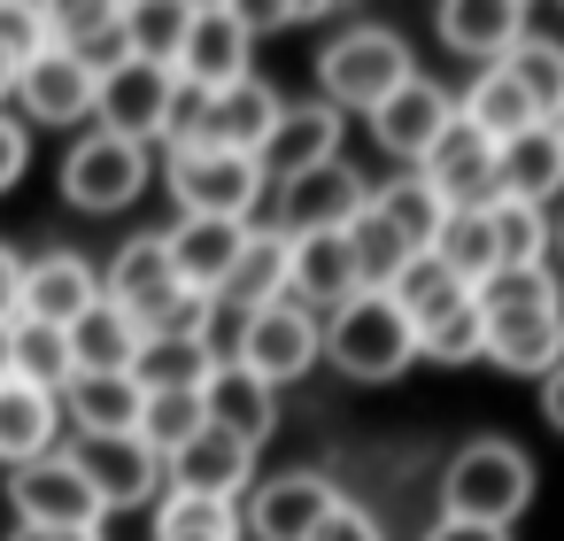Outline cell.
Returning <instances> with one entry per match:
<instances>
[{
	"mask_svg": "<svg viewBox=\"0 0 564 541\" xmlns=\"http://www.w3.org/2000/svg\"><path fill=\"white\" fill-rule=\"evenodd\" d=\"M63 425H78V433H132L140 425V379L132 371H70Z\"/></svg>",
	"mask_w": 564,
	"mask_h": 541,
	"instance_id": "f1b7e54d",
	"label": "cell"
},
{
	"mask_svg": "<svg viewBox=\"0 0 564 541\" xmlns=\"http://www.w3.org/2000/svg\"><path fill=\"white\" fill-rule=\"evenodd\" d=\"M279 86L271 78H240L225 94H209V117H202V148H225V155H256L263 132L279 125Z\"/></svg>",
	"mask_w": 564,
	"mask_h": 541,
	"instance_id": "4316f807",
	"label": "cell"
},
{
	"mask_svg": "<svg viewBox=\"0 0 564 541\" xmlns=\"http://www.w3.org/2000/svg\"><path fill=\"white\" fill-rule=\"evenodd\" d=\"M417 78V63H410V40L402 32H387V24H348L340 40H325V55H317V101L325 109H356V117H371L394 86H410Z\"/></svg>",
	"mask_w": 564,
	"mask_h": 541,
	"instance_id": "7a4b0ae2",
	"label": "cell"
},
{
	"mask_svg": "<svg viewBox=\"0 0 564 541\" xmlns=\"http://www.w3.org/2000/svg\"><path fill=\"white\" fill-rule=\"evenodd\" d=\"M94 71L86 63H70V55H40V63H24L17 71V109L32 117V125H86L94 117Z\"/></svg>",
	"mask_w": 564,
	"mask_h": 541,
	"instance_id": "603a6c76",
	"label": "cell"
},
{
	"mask_svg": "<svg viewBox=\"0 0 564 541\" xmlns=\"http://www.w3.org/2000/svg\"><path fill=\"white\" fill-rule=\"evenodd\" d=\"M533 502V456L502 433H479L448 456L441 472V518L464 526H518V510Z\"/></svg>",
	"mask_w": 564,
	"mask_h": 541,
	"instance_id": "6da1fadb",
	"label": "cell"
},
{
	"mask_svg": "<svg viewBox=\"0 0 564 541\" xmlns=\"http://www.w3.org/2000/svg\"><path fill=\"white\" fill-rule=\"evenodd\" d=\"M17 310H24V256L0 240V325H17Z\"/></svg>",
	"mask_w": 564,
	"mask_h": 541,
	"instance_id": "7dc6e473",
	"label": "cell"
},
{
	"mask_svg": "<svg viewBox=\"0 0 564 541\" xmlns=\"http://www.w3.org/2000/svg\"><path fill=\"white\" fill-rule=\"evenodd\" d=\"M132 356H140V325L109 294L70 317V371H132Z\"/></svg>",
	"mask_w": 564,
	"mask_h": 541,
	"instance_id": "836d02e7",
	"label": "cell"
},
{
	"mask_svg": "<svg viewBox=\"0 0 564 541\" xmlns=\"http://www.w3.org/2000/svg\"><path fill=\"white\" fill-rule=\"evenodd\" d=\"M209 371H217V340H140V356H132L140 394H186Z\"/></svg>",
	"mask_w": 564,
	"mask_h": 541,
	"instance_id": "d590c367",
	"label": "cell"
},
{
	"mask_svg": "<svg viewBox=\"0 0 564 541\" xmlns=\"http://www.w3.org/2000/svg\"><path fill=\"white\" fill-rule=\"evenodd\" d=\"M47 17H55V55L86 63L94 78L124 63V17H117V0H63V9H47Z\"/></svg>",
	"mask_w": 564,
	"mask_h": 541,
	"instance_id": "83f0119b",
	"label": "cell"
},
{
	"mask_svg": "<svg viewBox=\"0 0 564 541\" xmlns=\"http://www.w3.org/2000/svg\"><path fill=\"white\" fill-rule=\"evenodd\" d=\"M209 418H202V387H186V394H140V441L155 448V456H178L194 433H202Z\"/></svg>",
	"mask_w": 564,
	"mask_h": 541,
	"instance_id": "7bdbcfd3",
	"label": "cell"
},
{
	"mask_svg": "<svg viewBox=\"0 0 564 541\" xmlns=\"http://www.w3.org/2000/svg\"><path fill=\"white\" fill-rule=\"evenodd\" d=\"M549 271L564 279V217H549Z\"/></svg>",
	"mask_w": 564,
	"mask_h": 541,
	"instance_id": "816d5d0a",
	"label": "cell"
},
{
	"mask_svg": "<svg viewBox=\"0 0 564 541\" xmlns=\"http://www.w3.org/2000/svg\"><path fill=\"white\" fill-rule=\"evenodd\" d=\"M117 17H124V55H132V63L178 71L186 24H194V0H117Z\"/></svg>",
	"mask_w": 564,
	"mask_h": 541,
	"instance_id": "e575fe53",
	"label": "cell"
},
{
	"mask_svg": "<svg viewBox=\"0 0 564 541\" xmlns=\"http://www.w3.org/2000/svg\"><path fill=\"white\" fill-rule=\"evenodd\" d=\"M163 186H171L178 217L256 225V209H263V171H256V155H225V148H171V155H163Z\"/></svg>",
	"mask_w": 564,
	"mask_h": 541,
	"instance_id": "277c9868",
	"label": "cell"
},
{
	"mask_svg": "<svg viewBox=\"0 0 564 541\" xmlns=\"http://www.w3.org/2000/svg\"><path fill=\"white\" fill-rule=\"evenodd\" d=\"M24 171H32V125H17L9 109H0V194H9Z\"/></svg>",
	"mask_w": 564,
	"mask_h": 541,
	"instance_id": "f6af8a7d",
	"label": "cell"
},
{
	"mask_svg": "<svg viewBox=\"0 0 564 541\" xmlns=\"http://www.w3.org/2000/svg\"><path fill=\"white\" fill-rule=\"evenodd\" d=\"M364 202H371L364 171H356V163H325V171H310V178L279 186V232H286V240H310V232H348V217H356Z\"/></svg>",
	"mask_w": 564,
	"mask_h": 541,
	"instance_id": "2e32d148",
	"label": "cell"
},
{
	"mask_svg": "<svg viewBox=\"0 0 564 541\" xmlns=\"http://www.w3.org/2000/svg\"><path fill=\"white\" fill-rule=\"evenodd\" d=\"M371 209L387 217V232H394L410 256H425V248L441 240V225H448V202H441L417 171H394L387 186H371Z\"/></svg>",
	"mask_w": 564,
	"mask_h": 541,
	"instance_id": "d6a6232c",
	"label": "cell"
},
{
	"mask_svg": "<svg viewBox=\"0 0 564 541\" xmlns=\"http://www.w3.org/2000/svg\"><path fill=\"white\" fill-rule=\"evenodd\" d=\"M502 71L525 86V101H533V117H541V125H564V40L525 32V40L502 55Z\"/></svg>",
	"mask_w": 564,
	"mask_h": 541,
	"instance_id": "8d00e7d4",
	"label": "cell"
},
{
	"mask_svg": "<svg viewBox=\"0 0 564 541\" xmlns=\"http://www.w3.org/2000/svg\"><path fill=\"white\" fill-rule=\"evenodd\" d=\"M202 418H209V433H232V441L263 448L279 433V387H263L248 364L217 356V371L202 379Z\"/></svg>",
	"mask_w": 564,
	"mask_h": 541,
	"instance_id": "ffe728a7",
	"label": "cell"
},
{
	"mask_svg": "<svg viewBox=\"0 0 564 541\" xmlns=\"http://www.w3.org/2000/svg\"><path fill=\"white\" fill-rule=\"evenodd\" d=\"M417 178H425L448 209H495V202H502V186H495V140H479L464 117H448V132L425 148Z\"/></svg>",
	"mask_w": 564,
	"mask_h": 541,
	"instance_id": "4fadbf2b",
	"label": "cell"
},
{
	"mask_svg": "<svg viewBox=\"0 0 564 541\" xmlns=\"http://www.w3.org/2000/svg\"><path fill=\"white\" fill-rule=\"evenodd\" d=\"M541 418H549V425L564 433V364H556V371L541 379Z\"/></svg>",
	"mask_w": 564,
	"mask_h": 541,
	"instance_id": "681fc988",
	"label": "cell"
},
{
	"mask_svg": "<svg viewBox=\"0 0 564 541\" xmlns=\"http://www.w3.org/2000/svg\"><path fill=\"white\" fill-rule=\"evenodd\" d=\"M47 47H55V17L40 9V0H0V55L24 71V63H40Z\"/></svg>",
	"mask_w": 564,
	"mask_h": 541,
	"instance_id": "ee69618b",
	"label": "cell"
},
{
	"mask_svg": "<svg viewBox=\"0 0 564 541\" xmlns=\"http://www.w3.org/2000/svg\"><path fill=\"white\" fill-rule=\"evenodd\" d=\"M433 24H441V40H448L456 55H471L479 71L502 63V55L533 32V24H525V0H448Z\"/></svg>",
	"mask_w": 564,
	"mask_h": 541,
	"instance_id": "484cf974",
	"label": "cell"
},
{
	"mask_svg": "<svg viewBox=\"0 0 564 541\" xmlns=\"http://www.w3.org/2000/svg\"><path fill=\"white\" fill-rule=\"evenodd\" d=\"M163 248H171L178 286L217 302L225 279H232V263H240V248H248V225H225V217H171V225H163Z\"/></svg>",
	"mask_w": 564,
	"mask_h": 541,
	"instance_id": "d6986e66",
	"label": "cell"
},
{
	"mask_svg": "<svg viewBox=\"0 0 564 541\" xmlns=\"http://www.w3.org/2000/svg\"><path fill=\"white\" fill-rule=\"evenodd\" d=\"M310 541H387V526H379L364 502H340V510H333V518H325Z\"/></svg>",
	"mask_w": 564,
	"mask_h": 541,
	"instance_id": "bcb514c9",
	"label": "cell"
},
{
	"mask_svg": "<svg viewBox=\"0 0 564 541\" xmlns=\"http://www.w3.org/2000/svg\"><path fill=\"white\" fill-rule=\"evenodd\" d=\"M148 186H155V148H140V140L86 132V140L63 155V202L86 209V217H117V209H132Z\"/></svg>",
	"mask_w": 564,
	"mask_h": 541,
	"instance_id": "5b68a950",
	"label": "cell"
},
{
	"mask_svg": "<svg viewBox=\"0 0 564 541\" xmlns=\"http://www.w3.org/2000/svg\"><path fill=\"white\" fill-rule=\"evenodd\" d=\"M425 541H518L510 526H464V518H433Z\"/></svg>",
	"mask_w": 564,
	"mask_h": 541,
	"instance_id": "c3c4849f",
	"label": "cell"
},
{
	"mask_svg": "<svg viewBox=\"0 0 564 541\" xmlns=\"http://www.w3.org/2000/svg\"><path fill=\"white\" fill-rule=\"evenodd\" d=\"M325 356H333L340 379L387 387V379H402V371L417 364V333H410V317H402L387 294H356L348 310L325 317Z\"/></svg>",
	"mask_w": 564,
	"mask_h": 541,
	"instance_id": "3957f363",
	"label": "cell"
},
{
	"mask_svg": "<svg viewBox=\"0 0 564 541\" xmlns=\"http://www.w3.org/2000/svg\"><path fill=\"white\" fill-rule=\"evenodd\" d=\"M317 356H325V317H310L302 302H263V310H248V317H240L232 364H248L263 387L302 379Z\"/></svg>",
	"mask_w": 564,
	"mask_h": 541,
	"instance_id": "8992f818",
	"label": "cell"
},
{
	"mask_svg": "<svg viewBox=\"0 0 564 541\" xmlns=\"http://www.w3.org/2000/svg\"><path fill=\"white\" fill-rule=\"evenodd\" d=\"M9 94H17V63L0 55V109H9Z\"/></svg>",
	"mask_w": 564,
	"mask_h": 541,
	"instance_id": "f5cc1de1",
	"label": "cell"
},
{
	"mask_svg": "<svg viewBox=\"0 0 564 541\" xmlns=\"http://www.w3.org/2000/svg\"><path fill=\"white\" fill-rule=\"evenodd\" d=\"M101 294L148 333L186 286H178V271H171V248H163V232H140V240H124L117 256H109V271H101Z\"/></svg>",
	"mask_w": 564,
	"mask_h": 541,
	"instance_id": "5bb4252c",
	"label": "cell"
},
{
	"mask_svg": "<svg viewBox=\"0 0 564 541\" xmlns=\"http://www.w3.org/2000/svg\"><path fill=\"white\" fill-rule=\"evenodd\" d=\"M479 364H495V371H510V379H549V371L564 364V310L487 325V356H479Z\"/></svg>",
	"mask_w": 564,
	"mask_h": 541,
	"instance_id": "f546056e",
	"label": "cell"
},
{
	"mask_svg": "<svg viewBox=\"0 0 564 541\" xmlns=\"http://www.w3.org/2000/svg\"><path fill=\"white\" fill-rule=\"evenodd\" d=\"M94 302H101V271H94L78 248H47V256L24 263V310H17V317L63 325V333H70V317L94 310Z\"/></svg>",
	"mask_w": 564,
	"mask_h": 541,
	"instance_id": "44dd1931",
	"label": "cell"
},
{
	"mask_svg": "<svg viewBox=\"0 0 564 541\" xmlns=\"http://www.w3.org/2000/svg\"><path fill=\"white\" fill-rule=\"evenodd\" d=\"M155 541H240V502L163 495L155 502Z\"/></svg>",
	"mask_w": 564,
	"mask_h": 541,
	"instance_id": "b9f144b4",
	"label": "cell"
},
{
	"mask_svg": "<svg viewBox=\"0 0 564 541\" xmlns=\"http://www.w3.org/2000/svg\"><path fill=\"white\" fill-rule=\"evenodd\" d=\"M487 225H495V263H502V271L549 263V209H533V202H495Z\"/></svg>",
	"mask_w": 564,
	"mask_h": 541,
	"instance_id": "60d3db41",
	"label": "cell"
},
{
	"mask_svg": "<svg viewBox=\"0 0 564 541\" xmlns=\"http://www.w3.org/2000/svg\"><path fill=\"white\" fill-rule=\"evenodd\" d=\"M63 448V394L0 379V472H24Z\"/></svg>",
	"mask_w": 564,
	"mask_h": 541,
	"instance_id": "7402d4cb",
	"label": "cell"
},
{
	"mask_svg": "<svg viewBox=\"0 0 564 541\" xmlns=\"http://www.w3.org/2000/svg\"><path fill=\"white\" fill-rule=\"evenodd\" d=\"M456 117H464V125H471L479 140H495V148H502V140H518L525 125H541V117H533V101H525V86H518V78H510L502 63H487V71H479V78L464 86Z\"/></svg>",
	"mask_w": 564,
	"mask_h": 541,
	"instance_id": "1f68e13d",
	"label": "cell"
},
{
	"mask_svg": "<svg viewBox=\"0 0 564 541\" xmlns=\"http://www.w3.org/2000/svg\"><path fill=\"white\" fill-rule=\"evenodd\" d=\"M171 94H178V71L124 55V63L101 71V86H94V132H117V140L155 148V140H163V117H171Z\"/></svg>",
	"mask_w": 564,
	"mask_h": 541,
	"instance_id": "30bf717a",
	"label": "cell"
},
{
	"mask_svg": "<svg viewBox=\"0 0 564 541\" xmlns=\"http://www.w3.org/2000/svg\"><path fill=\"white\" fill-rule=\"evenodd\" d=\"M556 132H564V125H556Z\"/></svg>",
	"mask_w": 564,
	"mask_h": 541,
	"instance_id": "11a10c76",
	"label": "cell"
},
{
	"mask_svg": "<svg viewBox=\"0 0 564 541\" xmlns=\"http://www.w3.org/2000/svg\"><path fill=\"white\" fill-rule=\"evenodd\" d=\"M9 379L63 394V387H70V333H63V325H32V317H17V325H9Z\"/></svg>",
	"mask_w": 564,
	"mask_h": 541,
	"instance_id": "ab89813d",
	"label": "cell"
},
{
	"mask_svg": "<svg viewBox=\"0 0 564 541\" xmlns=\"http://www.w3.org/2000/svg\"><path fill=\"white\" fill-rule=\"evenodd\" d=\"M495 186H502V202L549 209L564 194V132L556 125H525L518 140H502L495 148Z\"/></svg>",
	"mask_w": 564,
	"mask_h": 541,
	"instance_id": "cb8c5ba5",
	"label": "cell"
},
{
	"mask_svg": "<svg viewBox=\"0 0 564 541\" xmlns=\"http://www.w3.org/2000/svg\"><path fill=\"white\" fill-rule=\"evenodd\" d=\"M348 495L325 472H271L240 495V541H310Z\"/></svg>",
	"mask_w": 564,
	"mask_h": 541,
	"instance_id": "ba28073f",
	"label": "cell"
},
{
	"mask_svg": "<svg viewBox=\"0 0 564 541\" xmlns=\"http://www.w3.org/2000/svg\"><path fill=\"white\" fill-rule=\"evenodd\" d=\"M9 510H17V526H47V533H101V518H109L101 495L86 487V472L70 464V448L9 472Z\"/></svg>",
	"mask_w": 564,
	"mask_h": 541,
	"instance_id": "52a82bcc",
	"label": "cell"
},
{
	"mask_svg": "<svg viewBox=\"0 0 564 541\" xmlns=\"http://www.w3.org/2000/svg\"><path fill=\"white\" fill-rule=\"evenodd\" d=\"M0 379H9V325H0Z\"/></svg>",
	"mask_w": 564,
	"mask_h": 541,
	"instance_id": "db71d44e",
	"label": "cell"
},
{
	"mask_svg": "<svg viewBox=\"0 0 564 541\" xmlns=\"http://www.w3.org/2000/svg\"><path fill=\"white\" fill-rule=\"evenodd\" d=\"M410 333H417V356H425V364H448V371L487 356V317H479V294H471V286L433 294V302L410 317Z\"/></svg>",
	"mask_w": 564,
	"mask_h": 541,
	"instance_id": "d4e9b609",
	"label": "cell"
},
{
	"mask_svg": "<svg viewBox=\"0 0 564 541\" xmlns=\"http://www.w3.org/2000/svg\"><path fill=\"white\" fill-rule=\"evenodd\" d=\"M471 294H479V317H487V325L564 310V279H556L549 263H533V271H495V279H487V286H471Z\"/></svg>",
	"mask_w": 564,
	"mask_h": 541,
	"instance_id": "f35d334b",
	"label": "cell"
},
{
	"mask_svg": "<svg viewBox=\"0 0 564 541\" xmlns=\"http://www.w3.org/2000/svg\"><path fill=\"white\" fill-rule=\"evenodd\" d=\"M286 232L279 225H248V248H240V263H232V279H225V294H217V310H263V302H286Z\"/></svg>",
	"mask_w": 564,
	"mask_h": 541,
	"instance_id": "4dcf8cb0",
	"label": "cell"
},
{
	"mask_svg": "<svg viewBox=\"0 0 564 541\" xmlns=\"http://www.w3.org/2000/svg\"><path fill=\"white\" fill-rule=\"evenodd\" d=\"M178 78L202 86V94H225V86L256 78V40L240 24V9H225V0H217V9H194L186 47H178Z\"/></svg>",
	"mask_w": 564,
	"mask_h": 541,
	"instance_id": "7c38bea8",
	"label": "cell"
},
{
	"mask_svg": "<svg viewBox=\"0 0 564 541\" xmlns=\"http://www.w3.org/2000/svg\"><path fill=\"white\" fill-rule=\"evenodd\" d=\"M163 487L171 495H202V502H240L256 487V448L202 425L178 456H163Z\"/></svg>",
	"mask_w": 564,
	"mask_h": 541,
	"instance_id": "9a60e30c",
	"label": "cell"
},
{
	"mask_svg": "<svg viewBox=\"0 0 564 541\" xmlns=\"http://www.w3.org/2000/svg\"><path fill=\"white\" fill-rule=\"evenodd\" d=\"M433 256H441V271H448L456 286H487V279L502 271V263H495V225H487V209H448Z\"/></svg>",
	"mask_w": 564,
	"mask_h": 541,
	"instance_id": "74e56055",
	"label": "cell"
},
{
	"mask_svg": "<svg viewBox=\"0 0 564 541\" xmlns=\"http://www.w3.org/2000/svg\"><path fill=\"white\" fill-rule=\"evenodd\" d=\"M70 464L86 472V487L101 495V510H140V502H163V456L140 441V433H78L70 441Z\"/></svg>",
	"mask_w": 564,
	"mask_h": 541,
	"instance_id": "9c48e42d",
	"label": "cell"
},
{
	"mask_svg": "<svg viewBox=\"0 0 564 541\" xmlns=\"http://www.w3.org/2000/svg\"><path fill=\"white\" fill-rule=\"evenodd\" d=\"M9 541H101V533H47V526H9Z\"/></svg>",
	"mask_w": 564,
	"mask_h": 541,
	"instance_id": "f907efd6",
	"label": "cell"
},
{
	"mask_svg": "<svg viewBox=\"0 0 564 541\" xmlns=\"http://www.w3.org/2000/svg\"><path fill=\"white\" fill-rule=\"evenodd\" d=\"M364 294V271L348 256V232H310L286 248V302H302L310 317H333Z\"/></svg>",
	"mask_w": 564,
	"mask_h": 541,
	"instance_id": "e0dca14e",
	"label": "cell"
},
{
	"mask_svg": "<svg viewBox=\"0 0 564 541\" xmlns=\"http://www.w3.org/2000/svg\"><path fill=\"white\" fill-rule=\"evenodd\" d=\"M325 163H340V109H325V101H286L279 125H271L263 148H256L263 186L279 194V186H294V178H310V171H325Z\"/></svg>",
	"mask_w": 564,
	"mask_h": 541,
	"instance_id": "8fae6325",
	"label": "cell"
},
{
	"mask_svg": "<svg viewBox=\"0 0 564 541\" xmlns=\"http://www.w3.org/2000/svg\"><path fill=\"white\" fill-rule=\"evenodd\" d=\"M448 117H456V101H448L433 78H410V86H394L364 125H371V140H379L394 163H410V171H417V163H425V148L448 132Z\"/></svg>",
	"mask_w": 564,
	"mask_h": 541,
	"instance_id": "ac0fdd59",
	"label": "cell"
}]
</instances>
